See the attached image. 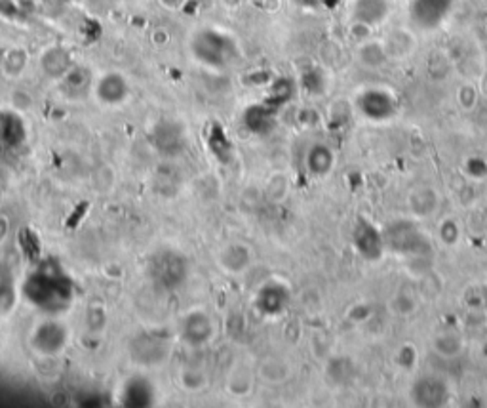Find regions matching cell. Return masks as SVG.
I'll use <instances>...</instances> for the list:
<instances>
[{
    "mask_svg": "<svg viewBox=\"0 0 487 408\" xmlns=\"http://www.w3.org/2000/svg\"><path fill=\"white\" fill-rule=\"evenodd\" d=\"M196 57L209 67H223L234 57L237 46L229 36L217 31H202L193 43Z\"/></svg>",
    "mask_w": 487,
    "mask_h": 408,
    "instance_id": "obj_1",
    "label": "cell"
},
{
    "mask_svg": "<svg viewBox=\"0 0 487 408\" xmlns=\"http://www.w3.org/2000/svg\"><path fill=\"white\" fill-rule=\"evenodd\" d=\"M453 4V0H415L413 14L421 25H436L440 20H444L447 10Z\"/></svg>",
    "mask_w": 487,
    "mask_h": 408,
    "instance_id": "obj_2",
    "label": "cell"
},
{
    "mask_svg": "<svg viewBox=\"0 0 487 408\" xmlns=\"http://www.w3.org/2000/svg\"><path fill=\"white\" fill-rule=\"evenodd\" d=\"M98 98H101L107 103H119L128 96V82L124 80V77H120L119 73H109L101 77V80L98 82Z\"/></svg>",
    "mask_w": 487,
    "mask_h": 408,
    "instance_id": "obj_3",
    "label": "cell"
},
{
    "mask_svg": "<svg viewBox=\"0 0 487 408\" xmlns=\"http://www.w3.org/2000/svg\"><path fill=\"white\" fill-rule=\"evenodd\" d=\"M42 67L50 77H63L70 69V57L63 48H50L42 56Z\"/></svg>",
    "mask_w": 487,
    "mask_h": 408,
    "instance_id": "obj_4",
    "label": "cell"
},
{
    "mask_svg": "<svg viewBox=\"0 0 487 408\" xmlns=\"http://www.w3.org/2000/svg\"><path fill=\"white\" fill-rule=\"evenodd\" d=\"M384 10H387L384 0H358L356 14L360 17V22L373 23L379 22V17H383Z\"/></svg>",
    "mask_w": 487,
    "mask_h": 408,
    "instance_id": "obj_5",
    "label": "cell"
},
{
    "mask_svg": "<svg viewBox=\"0 0 487 408\" xmlns=\"http://www.w3.org/2000/svg\"><path fill=\"white\" fill-rule=\"evenodd\" d=\"M25 64H27L25 52L23 50H12L10 54H6L4 69H6L8 75H20L21 71L25 69Z\"/></svg>",
    "mask_w": 487,
    "mask_h": 408,
    "instance_id": "obj_6",
    "label": "cell"
}]
</instances>
